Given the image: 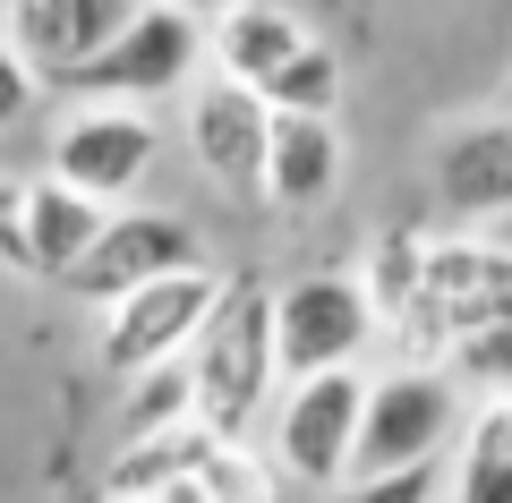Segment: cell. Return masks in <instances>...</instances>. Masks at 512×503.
I'll return each mask as SVG.
<instances>
[{
    "label": "cell",
    "mask_w": 512,
    "mask_h": 503,
    "mask_svg": "<svg viewBox=\"0 0 512 503\" xmlns=\"http://www.w3.org/2000/svg\"><path fill=\"white\" fill-rule=\"evenodd\" d=\"M367 393L350 367H316V376H291V401L274 410V469L299 486H350V461H359V427H367Z\"/></svg>",
    "instance_id": "277c9868"
},
{
    "label": "cell",
    "mask_w": 512,
    "mask_h": 503,
    "mask_svg": "<svg viewBox=\"0 0 512 503\" xmlns=\"http://www.w3.org/2000/svg\"><path fill=\"white\" fill-rule=\"evenodd\" d=\"M180 9H222V0H180Z\"/></svg>",
    "instance_id": "603a6c76"
},
{
    "label": "cell",
    "mask_w": 512,
    "mask_h": 503,
    "mask_svg": "<svg viewBox=\"0 0 512 503\" xmlns=\"http://www.w3.org/2000/svg\"><path fill=\"white\" fill-rule=\"evenodd\" d=\"M197 418V359H154L128 376V401H120V435H154V427H180Z\"/></svg>",
    "instance_id": "e0dca14e"
},
{
    "label": "cell",
    "mask_w": 512,
    "mask_h": 503,
    "mask_svg": "<svg viewBox=\"0 0 512 503\" xmlns=\"http://www.w3.org/2000/svg\"><path fill=\"white\" fill-rule=\"evenodd\" d=\"M436 197L470 222L512 214V120H470L436 145Z\"/></svg>",
    "instance_id": "7c38bea8"
},
{
    "label": "cell",
    "mask_w": 512,
    "mask_h": 503,
    "mask_svg": "<svg viewBox=\"0 0 512 503\" xmlns=\"http://www.w3.org/2000/svg\"><path fill=\"white\" fill-rule=\"evenodd\" d=\"M103 495H205V503H265L274 469L248 461L239 435H222L214 418H180L154 435H120L103 469Z\"/></svg>",
    "instance_id": "6da1fadb"
},
{
    "label": "cell",
    "mask_w": 512,
    "mask_h": 503,
    "mask_svg": "<svg viewBox=\"0 0 512 503\" xmlns=\"http://www.w3.org/2000/svg\"><path fill=\"white\" fill-rule=\"evenodd\" d=\"M376 333V290L350 273H299L274 299V342H282V376H316L367 350Z\"/></svg>",
    "instance_id": "52a82bcc"
},
{
    "label": "cell",
    "mask_w": 512,
    "mask_h": 503,
    "mask_svg": "<svg viewBox=\"0 0 512 503\" xmlns=\"http://www.w3.org/2000/svg\"><path fill=\"white\" fill-rule=\"evenodd\" d=\"M342 188V137H333V111H282L274 120V162H265V197L282 214H308Z\"/></svg>",
    "instance_id": "4fadbf2b"
},
{
    "label": "cell",
    "mask_w": 512,
    "mask_h": 503,
    "mask_svg": "<svg viewBox=\"0 0 512 503\" xmlns=\"http://www.w3.org/2000/svg\"><path fill=\"white\" fill-rule=\"evenodd\" d=\"M436 486V461H402V469H376V478H359L367 503H402V495H427Z\"/></svg>",
    "instance_id": "7402d4cb"
},
{
    "label": "cell",
    "mask_w": 512,
    "mask_h": 503,
    "mask_svg": "<svg viewBox=\"0 0 512 503\" xmlns=\"http://www.w3.org/2000/svg\"><path fill=\"white\" fill-rule=\"evenodd\" d=\"M265 94H274V111H333V103H342V60L308 35L274 77H265Z\"/></svg>",
    "instance_id": "ac0fdd59"
},
{
    "label": "cell",
    "mask_w": 512,
    "mask_h": 503,
    "mask_svg": "<svg viewBox=\"0 0 512 503\" xmlns=\"http://www.w3.org/2000/svg\"><path fill=\"white\" fill-rule=\"evenodd\" d=\"M35 86H43V69L18 52V35L0 26V128H18L26 111H35Z\"/></svg>",
    "instance_id": "ffe728a7"
},
{
    "label": "cell",
    "mask_w": 512,
    "mask_h": 503,
    "mask_svg": "<svg viewBox=\"0 0 512 503\" xmlns=\"http://www.w3.org/2000/svg\"><path fill=\"white\" fill-rule=\"evenodd\" d=\"M26 214H35V273H43V282H69L77 256L103 239L111 205L94 197V188H77V180H60V171H43L35 197H26Z\"/></svg>",
    "instance_id": "5bb4252c"
},
{
    "label": "cell",
    "mask_w": 512,
    "mask_h": 503,
    "mask_svg": "<svg viewBox=\"0 0 512 503\" xmlns=\"http://www.w3.org/2000/svg\"><path fill=\"white\" fill-rule=\"evenodd\" d=\"M214 52V26L205 9H180V0H146L86 69L60 77V94H120V103H163L197 77V60Z\"/></svg>",
    "instance_id": "3957f363"
},
{
    "label": "cell",
    "mask_w": 512,
    "mask_h": 503,
    "mask_svg": "<svg viewBox=\"0 0 512 503\" xmlns=\"http://www.w3.org/2000/svg\"><path fill=\"white\" fill-rule=\"evenodd\" d=\"M146 0H9L0 26L18 35V52L43 69V86H60L69 69H86L128 18H137Z\"/></svg>",
    "instance_id": "8fae6325"
},
{
    "label": "cell",
    "mask_w": 512,
    "mask_h": 503,
    "mask_svg": "<svg viewBox=\"0 0 512 503\" xmlns=\"http://www.w3.org/2000/svg\"><path fill=\"white\" fill-rule=\"evenodd\" d=\"M461 359H470V376L504 384V376H512V316H504V324H478L470 342H461Z\"/></svg>",
    "instance_id": "44dd1931"
},
{
    "label": "cell",
    "mask_w": 512,
    "mask_h": 503,
    "mask_svg": "<svg viewBox=\"0 0 512 503\" xmlns=\"http://www.w3.org/2000/svg\"><path fill=\"white\" fill-rule=\"evenodd\" d=\"M299 43H308V26L291 9H274V0H222L214 9V69L248 77V86H265Z\"/></svg>",
    "instance_id": "9a60e30c"
},
{
    "label": "cell",
    "mask_w": 512,
    "mask_h": 503,
    "mask_svg": "<svg viewBox=\"0 0 512 503\" xmlns=\"http://www.w3.org/2000/svg\"><path fill=\"white\" fill-rule=\"evenodd\" d=\"M461 503H512V393H495L461 435V469H453Z\"/></svg>",
    "instance_id": "2e32d148"
},
{
    "label": "cell",
    "mask_w": 512,
    "mask_h": 503,
    "mask_svg": "<svg viewBox=\"0 0 512 503\" xmlns=\"http://www.w3.org/2000/svg\"><path fill=\"white\" fill-rule=\"evenodd\" d=\"M197 418H214L222 435H248L265 393L282 384V342H274V299L265 290H222L214 324L197 333Z\"/></svg>",
    "instance_id": "7a4b0ae2"
},
{
    "label": "cell",
    "mask_w": 512,
    "mask_h": 503,
    "mask_svg": "<svg viewBox=\"0 0 512 503\" xmlns=\"http://www.w3.org/2000/svg\"><path fill=\"white\" fill-rule=\"evenodd\" d=\"M453 435V384L444 376H384L367 393V427H359V461H350V486L376 478V469L402 461H436V444Z\"/></svg>",
    "instance_id": "30bf717a"
},
{
    "label": "cell",
    "mask_w": 512,
    "mask_h": 503,
    "mask_svg": "<svg viewBox=\"0 0 512 503\" xmlns=\"http://www.w3.org/2000/svg\"><path fill=\"white\" fill-rule=\"evenodd\" d=\"M274 94L248 86V77L214 69L197 94H188V145H197L205 180L222 197H265V162H274Z\"/></svg>",
    "instance_id": "8992f818"
},
{
    "label": "cell",
    "mask_w": 512,
    "mask_h": 503,
    "mask_svg": "<svg viewBox=\"0 0 512 503\" xmlns=\"http://www.w3.org/2000/svg\"><path fill=\"white\" fill-rule=\"evenodd\" d=\"M35 180H0V265L9 273H35V214H26Z\"/></svg>",
    "instance_id": "d6986e66"
},
{
    "label": "cell",
    "mask_w": 512,
    "mask_h": 503,
    "mask_svg": "<svg viewBox=\"0 0 512 503\" xmlns=\"http://www.w3.org/2000/svg\"><path fill=\"white\" fill-rule=\"evenodd\" d=\"M154 154H163V137H154L146 111H128V103H94L52 137V171L77 180V188H94L103 205L137 197V180L154 171Z\"/></svg>",
    "instance_id": "9c48e42d"
},
{
    "label": "cell",
    "mask_w": 512,
    "mask_h": 503,
    "mask_svg": "<svg viewBox=\"0 0 512 503\" xmlns=\"http://www.w3.org/2000/svg\"><path fill=\"white\" fill-rule=\"evenodd\" d=\"M180 265H205V239L188 231L180 214H111L103 239H94L86 256H77L69 290L77 299H128L137 282H154V273H180Z\"/></svg>",
    "instance_id": "ba28073f"
},
{
    "label": "cell",
    "mask_w": 512,
    "mask_h": 503,
    "mask_svg": "<svg viewBox=\"0 0 512 503\" xmlns=\"http://www.w3.org/2000/svg\"><path fill=\"white\" fill-rule=\"evenodd\" d=\"M214 307H222V273L214 265H180V273L137 282L128 299H111V316H103V367L111 376H137V367H154V359L197 350V333L214 324Z\"/></svg>",
    "instance_id": "5b68a950"
}]
</instances>
